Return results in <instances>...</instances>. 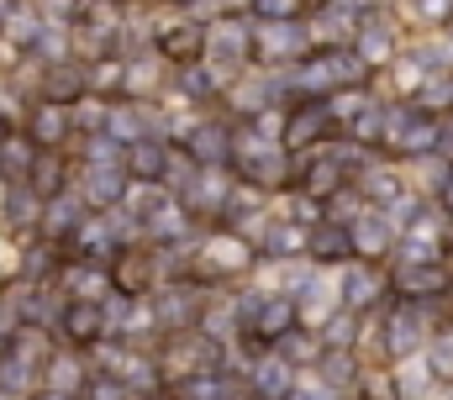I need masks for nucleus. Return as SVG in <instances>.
I'll return each mask as SVG.
<instances>
[{
  "mask_svg": "<svg viewBox=\"0 0 453 400\" xmlns=\"http://www.w3.org/2000/svg\"><path fill=\"white\" fill-rule=\"evenodd\" d=\"M449 216L443 205H417V216L401 232V264H443L449 253Z\"/></svg>",
  "mask_w": 453,
  "mask_h": 400,
  "instance_id": "nucleus-1",
  "label": "nucleus"
},
{
  "mask_svg": "<svg viewBox=\"0 0 453 400\" xmlns=\"http://www.w3.org/2000/svg\"><path fill=\"white\" fill-rule=\"evenodd\" d=\"M422 337H427V327H422V311H417V305H401V311L385 321V353H390L395 364H406V358L422 348Z\"/></svg>",
  "mask_w": 453,
  "mask_h": 400,
  "instance_id": "nucleus-2",
  "label": "nucleus"
},
{
  "mask_svg": "<svg viewBox=\"0 0 453 400\" xmlns=\"http://www.w3.org/2000/svg\"><path fill=\"white\" fill-rule=\"evenodd\" d=\"M395 285H401V296H411V300H433V296H443L453 280L443 264H401Z\"/></svg>",
  "mask_w": 453,
  "mask_h": 400,
  "instance_id": "nucleus-3",
  "label": "nucleus"
},
{
  "mask_svg": "<svg viewBox=\"0 0 453 400\" xmlns=\"http://www.w3.org/2000/svg\"><path fill=\"white\" fill-rule=\"evenodd\" d=\"M348 232H353V253H364V258H380V253L395 248V227H390V216H364V221L348 227Z\"/></svg>",
  "mask_w": 453,
  "mask_h": 400,
  "instance_id": "nucleus-4",
  "label": "nucleus"
},
{
  "mask_svg": "<svg viewBox=\"0 0 453 400\" xmlns=\"http://www.w3.org/2000/svg\"><path fill=\"white\" fill-rule=\"evenodd\" d=\"M427 374L438 385H453V327H438L427 337Z\"/></svg>",
  "mask_w": 453,
  "mask_h": 400,
  "instance_id": "nucleus-5",
  "label": "nucleus"
},
{
  "mask_svg": "<svg viewBox=\"0 0 453 400\" xmlns=\"http://www.w3.org/2000/svg\"><path fill=\"white\" fill-rule=\"evenodd\" d=\"M417 111H427V116H453V74H427V85L417 90Z\"/></svg>",
  "mask_w": 453,
  "mask_h": 400,
  "instance_id": "nucleus-6",
  "label": "nucleus"
},
{
  "mask_svg": "<svg viewBox=\"0 0 453 400\" xmlns=\"http://www.w3.org/2000/svg\"><path fill=\"white\" fill-rule=\"evenodd\" d=\"M358 58H364V64H385V58H395V37H390L385 21H380V27L369 21V27L358 32Z\"/></svg>",
  "mask_w": 453,
  "mask_h": 400,
  "instance_id": "nucleus-7",
  "label": "nucleus"
},
{
  "mask_svg": "<svg viewBox=\"0 0 453 400\" xmlns=\"http://www.w3.org/2000/svg\"><path fill=\"white\" fill-rule=\"evenodd\" d=\"M311 253L317 258H348L353 253V232L348 227H317L311 232Z\"/></svg>",
  "mask_w": 453,
  "mask_h": 400,
  "instance_id": "nucleus-8",
  "label": "nucleus"
},
{
  "mask_svg": "<svg viewBox=\"0 0 453 400\" xmlns=\"http://www.w3.org/2000/svg\"><path fill=\"white\" fill-rule=\"evenodd\" d=\"M374 296H380V280H374L369 269H353V274H348V285H342V300L358 311V305H369Z\"/></svg>",
  "mask_w": 453,
  "mask_h": 400,
  "instance_id": "nucleus-9",
  "label": "nucleus"
},
{
  "mask_svg": "<svg viewBox=\"0 0 453 400\" xmlns=\"http://www.w3.org/2000/svg\"><path fill=\"white\" fill-rule=\"evenodd\" d=\"M327 132V111L317 105V111H301V121L290 127V142H311V137H322Z\"/></svg>",
  "mask_w": 453,
  "mask_h": 400,
  "instance_id": "nucleus-10",
  "label": "nucleus"
},
{
  "mask_svg": "<svg viewBox=\"0 0 453 400\" xmlns=\"http://www.w3.org/2000/svg\"><path fill=\"white\" fill-rule=\"evenodd\" d=\"M348 380H353V358H348V353L338 348V353H333V358L322 364V385H333V390H342Z\"/></svg>",
  "mask_w": 453,
  "mask_h": 400,
  "instance_id": "nucleus-11",
  "label": "nucleus"
},
{
  "mask_svg": "<svg viewBox=\"0 0 453 400\" xmlns=\"http://www.w3.org/2000/svg\"><path fill=\"white\" fill-rule=\"evenodd\" d=\"M285 321H290V300H269V311H264L258 332H264V337H280V332H285Z\"/></svg>",
  "mask_w": 453,
  "mask_h": 400,
  "instance_id": "nucleus-12",
  "label": "nucleus"
},
{
  "mask_svg": "<svg viewBox=\"0 0 453 400\" xmlns=\"http://www.w3.org/2000/svg\"><path fill=\"white\" fill-rule=\"evenodd\" d=\"M69 337L74 342H96V311H69Z\"/></svg>",
  "mask_w": 453,
  "mask_h": 400,
  "instance_id": "nucleus-13",
  "label": "nucleus"
},
{
  "mask_svg": "<svg viewBox=\"0 0 453 400\" xmlns=\"http://www.w3.org/2000/svg\"><path fill=\"white\" fill-rule=\"evenodd\" d=\"M422 16H427V21H443V27H453V0H422Z\"/></svg>",
  "mask_w": 453,
  "mask_h": 400,
  "instance_id": "nucleus-14",
  "label": "nucleus"
},
{
  "mask_svg": "<svg viewBox=\"0 0 453 400\" xmlns=\"http://www.w3.org/2000/svg\"><path fill=\"white\" fill-rule=\"evenodd\" d=\"M327 337H333V342H338V348H348V342H353V337H358V327H353V321H348V316H338V321H327Z\"/></svg>",
  "mask_w": 453,
  "mask_h": 400,
  "instance_id": "nucleus-15",
  "label": "nucleus"
},
{
  "mask_svg": "<svg viewBox=\"0 0 453 400\" xmlns=\"http://www.w3.org/2000/svg\"><path fill=\"white\" fill-rule=\"evenodd\" d=\"M137 174H142V180L158 174V153H153V148H137Z\"/></svg>",
  "mask_w": 453,
  "mask_h": 400,
  "instance_id": "nucleus-16",
  "label": "nucleus"
},
{
  "mask_svg": "<svg viewBox=\"0 0 453 400\" xmlns=\"http://www.w3.org/2000/svg\"><path fill=\"white\" fill-rule=\"evenodd\" d=\"M258 11H269V16H290L296 0H258Z\"/></svg>",
  "mask_w": 453,
  "mask_h": 400,
  "instance_id": "nucleus-17",
  "label": "nucleus"
},
{
  "mask_svg": "<svg viewBox=\"0 0 453 400\" xmlns=\"http://www.w3.org/2000/svg\"><path fill=\"white\" fill-rule=\"evenodd\" d=\"M443 216H449V221H453V169H449V174H443Z\"/></svg>",
  "mask_w": 453,
  "mask_h": 400,
  "instance_id": "nucleus-18",
  "label": "nucleus"
},
{
  "mask_svg": "<svg viewBox=\"0 0 453 400\" xmlns=\"http://www.w3.org/2000/svg\"><path fill=\"white\" fill-rule=\"evenodd\" d=\"M37 400H74V396H58V390H48V396H37Z\"/></svg>",
  "mask_w": 453,
  "mask_h": 400,
  "instance_id": "nucleus-19",
  "label": "nucleus"
},
{
  "mask_svg": "<svg viewBox=\"0 0 453 400\" xmlns=\"http://www.w3.org/2000/svg\"><path fill=\"white\" fill-rule=\"evenodd\" d=\"M443 58H449V64H453V32H449V48H443Z\"/></svg>",
  "mask_w": 453,
  "mask_h": 400,
  "instance_id": "nucleus-20",
  "label": "nucleus"
}]
</instances>
